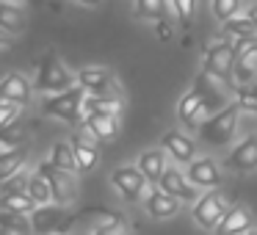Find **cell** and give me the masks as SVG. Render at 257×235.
<instances>
[{"instance_id": "cell-37", "label": "cell", "mask_w": 257, "mask_h": 235, "mask_svg": "<svg viewBox=\"0 0 257 235\" xmlns=\"http://www.w3.org/2000/svg\"><path fill=\"white\" fill-rule=\"evenodd\" d=\"M249 94H254V97H257V83H254V86H251V89H249Z\"/></svg>"}, {"instance_id": "cell-21", "label": "cell", "mask_w": 257, "mask_h": 235, "mask_svg": "<svg viewBox=\"0 0 257 235\" xmlns=\"http://www.w3.org/2000/svg\"><path fill=\"white\" fill-rule=\"evenodd\" d=\"M0 207H3V213H12V216H28V213H34L39 205L31 199L28 191H23V194H3Z\"/></svg>"}, {"instance_id": "cell-1", "label": "cell", "mask_w": 257, "mask_h": 235, "mask_svg": "<svg viewBox=\"0 0 257 235\" xmlns=\"http://www.w3.org/2000/svg\"><path fill=\"white\" fill-rule=\"evenodd\" d=\"M75 83H78V75L69 72L67 64H64L53 50H47L45 56L39 58L36 80H34L36 91H42V94H61V91L75 89Z\"/></svg>"}, {"instance_id": "cell-10", "label": "cell", "mask_w": 257, "mask_h": 235, "mask_svg": "<svg viewBox=\"0 0 257 235\" xmlns=\"http://www.w3.org/2000/svg\"><path fill=\"white\" fill-rule=\"evenodd\" d=\"M161 147L166 150V155L172 158L177 166H183V163L191 166V163L196 161V144L188 133H183V130H169V133H163Z\"/></svg>"}, {"instance_id": "cell-22", "label": "cell", "mask_w": 257, "mask_h": 235, "mask_svg": "<svg viewBox=\"0 0 257 235\" xmlns=\"http://www.w3.org/2000/svg\"><path fill=\"white\" fill-rule=\"evenodd\" d=\"M86 128L102 141H113L119 136V119L113 116H89L86 119Z\"/></svg>"}, {"instance_id": "cell-20", "label": "cell", "mask_w": 257, "mask_h": 235, "mask_svg": "<svg viewBox=\"0 0 257 235\" xmlns=\"http://www.w3.org/2000/svg\"><path fill=\"white\" fill-rule=\"evenodd\" d=\"M50 163L56 169H61V172H78V158H75V147L72 141H58V144H53L50 150Z\"/></svg>"}, {"instance_id": "cell-12", "label": "cell", "mask_w": 257, "mask_h": 235, "mask_svg": "<svg viewBox=\"0 0 257 235\" xmlns=\"http://www.w3.org/2000/svg\"><path fill=\"white\" fill-rule=\"evenodd\" d=\"M188 180L196 185V188H205V191H216L221 185V169L213 158H196L194 163L188 166Z\"/></svg>"}, {"instance_id": "cell-32", "label": "cell", "mask_w": 257, "mask_h": 235, "mask_svg": "<svg viewBox=\"0 0 257 235\" xmlns=\"http://www.w3.org/2000/svg\"><path fill=\"white\" fill-rule=\"evenodd\" d=\"M94 235H127V229H124V221H122V218H116V221L108 224V227H100Z\"/></svg>"}, {"instance_id": "cell-11", "label": "cell", "mask_w": 257, "mask_h": 235, "mask_svg": "<svg viewBox=\"0 0 257 235\" xmlns=\"http://www.w3.org/2000/svg\"><path fill=\"white\" fill-rule=\"evenodd\" d=\"M224 169L229 172H254L257 169V136H246L227 158H224Z\"/></svg>"}, {"instance_id": "cell-30", "label": "cell", "mask_w": 257, "mask_h": 235, "mask_svg": "<svg viewBox=\"0 0 257 235\" xmlns=\"http://www.w3.org/2000/svg\"><path fill=\"white\" fill-rule=\"evenodd\" d=\"M20 111H23V105L9 102V100H0V128H3V130L12 128V125L20 119Z\"/></svg>"}, {"instance_id": "cell-31", "label": "cell", "mask_w": 257, "mask_h": 235, "mask_svg": "<svg viewBox=\"0 0 257 235\" xmlns=\"http://www.w3.org/2000/svg\"><path fill=\"white\" fill-rule=\"evenodd\" d=\"M28 183H31V177L25 172H20L3 183V194H23V191H28Z\"/></svg>"}, {"instance_id": "cell-8", "label": "cell", "mask_w": 257, "mask_h": 235, "mask_svg": "<svg viewBox=\"0 0 257 235\" xmlns=\"http://www.w3.org/2000/svg\"><path fill=\"white\" fill-rule=\"evenodd\" d=\"M111 183L113 188L122 194V199L127 202H139V199H147L144 191H147V177L141 174L139 166H119L116 172L111 174Z\"/></svg>"}, {"instance_id": "cell-23", "label": "cell", "mask_w": 257, "mask_h": 235, "mask_svg": "<svg viewBox=\"0 0 257 235\" xmlns=\"http://www.w3.org/2000/svg\"><path fill=\"white\" fill-rule=\"evenodd\" d=\"M25 158H28V150H25V147H20V150L9 152V155H0V180L6 183L9 177H14V174L23 172Z\"/></svg>"}, {"instance_id": "cell-15", "label": "cell", "mask_w": 257, "mask_h": 235, "mask_svg": "<svg viewBox=\"0 0 257 235\" xmlns=\"http://www.w3.org/2000/svg\"><path fill=\"white\" fill-rule=\"evenodd\" d=\"M180 205H183V202H180L177 196L166 194L163 188H152L150 194H147V199H144L147 213H150L152 218H158V221L177 216V213H180Z\"/></svg>"}, {"instance_id": "cell-28", "label": "cell", "mask_w": 257, "mask_h": 235, "mask_svg": "<svg viewBox=\"0 0 257 235\" xmlns=\"http://www.w3.org/2000/svg\"><path fill=\"white\" fill-rule=\"evenodd\" d=\"M166 0H136V12L144 20H161L166 14Z\"/></svg>"}, {"instance_id": "cell-39", "label": "cell", "mask_w": 257, "mask_h": 235, "mask_svg": "<svg viewBox=\"0 0 257 235\" xmlns=\"http://www.w3.org/2000/svg\"><path fill=\"white\" fill-rule=\"evenodd\" d=\"M3 235H14V232H9V229H6V232H3Z\"/></svg>"}, {"instance_id": "cell-3", "label": "cell", "mask_w": 257, "mask_h": 235, "mask_svg": "<svg viewBox=\"0 0 257 235\" xmlns=\"http://www.w3.org/2000/svg\"><path fill=\"white\" fill-rule=\"evenodd\" d=\"M86 94H89V91H86L83 86H75V89H69V91H61V94L45 97V100H42V113L75 125L80 116H83Z\"/></svg>"}, {"instance_id": "cell-35", "label": "cell", "mask_w": 257, "mask_h": 235, "mask_svg": "<svg viewBox=\"0 0 257 235\" xmlns=\"http://www.w3.org/2000/svg\"><path fill=\"white\" fill-rule=\"evenodd\" d=\"M0 6H14V9H20V6H23V0H0Z\"/></svg>"}, {"instance_id": "cell-25", "label": "cell", "mask_w": 257, "mask_h": 235, "mask_svg": "<svg viewBox=\"0 0 257 235\" xmlns=\"http://www.w3.org/2000/svg\"><path fill=\"white\" fill-rule=\"evenodd\" d=\"M28 194H31V199H34L39 207H45V205H50V202H53V188H50V183H47V180L42 177L39 172H36V174H31Z\"/></svg>"}, {"instance_id": "cell-27", "label": "cell", "mask_w": 257, "mask_h": 235, "mask_svg": "<svg viewBox=\"0 0 257 235\" xmlns=\"http://www.w3.org/2000/svg\"><path fill=\"white\" fill-rule=\"evenodd\" d=\"M210 6H213V14H216L218 23H229L232 17L240 14L243 0H210Z\"/></svg>"}, {"instance_id": "cell-36", "label": "cell", "mask_w": 257, "mask_h": 235, "mask_svg": "<svg viewBox=\"0 0 257 235\" xmlns=\"http://www.w3.org/2000/svg\"><path fill=\"white\" fill-rule=\"evenodd\" d=\"M78 3H83V6H100L102 0H78Z\"/></svg>"}, {"instance_id": "cell-33", "label": "cell", "mask_w": 257, "mask_h": 235, "mask_svg": "<svg viewBox=\"0 0 257 235\" xmlns=\"http://www.w3.org/2000/svg\"><path fill=\"white\" fill-rule=\"evenodd\" d=\"M238 102H240V108H243V111L257 113V97H254V94H249V91H240V94H238Z\"/></svg>"}, {"instance_id": "cell-24", "label": "cell", "mask_w": 257, "mask_h": 235, "mask_svg": "<svg viewBox=\"0 0 257 235\" xmlns=\"http://www.w3.org/2000/svg\"><path fill=\"white\" fill-rule=\"evenodd\" d=\"M0 28L6 31V34H23V31H25V14H23V9L0 6Z\"/></svg>"}, {"instance_id": "cell-34", "label": "cell", "mask_w": 257, "mask_h": 235, "mask_svg": "<svg viewBox=\"0 0 257 235\" xmlns=\"http://www.w3.org/2000/svg\"><path fill=\"white\" fill-rule=\"evenodd\" d=\"M246 14L251 17V23H254V28H257V3H251V6H249V12H246Z\"/></svg>"}, {"instance_id": "cell-4", "label": "cell", "mask_w": 257, "mask_h": 235, "mask_svg": "<svg viewBox=\"0 0 257 235\" xmlns=\"http://www.w3.org/2000/svg\"><path fill=\"white\" fill-rule=\"evenodd\" d=\"M235 64H238V50H235V42H216V45L207 47L205 53V64H202V69H205L207 75H213V78L218 80H229L235 72Z\"/></svg>"}, {"instance_id": "cell-6", "label": "cell", "mask_w": 257, "mask_h": 235, "mask_svg": "<svg viewBox=\"0 0 257 235\" xmlns=\"http://www.w3.org/2000/svg\"><path fill=\"white\" fill-rule=\"evenodd\" d=\"M78 86H83L91 97H122L116 75L105 67H83L78 72Z\"/></svg>"}, {"instance_id": "cell-7", "label": "cell", "mask_w": 257, "mask_h": 235, "mask_svg": "<svg viewBox=\"0 0 257 235\" xmlns=\"http://www.w3.org/2000/svg\"><path fill=\"white\" fill-rule=\"evenodd\" d=\"M36 172H39L42 177L50 183V188H53V202H56V205L67 207V205H72V202L78 199V185H75V177H72L69 172L56 169L50 161H47V163H39V169H36Z\"/></svg>"}, {"instance_id": "cell-13", "label": "cell", "mask_w": 257, "mask_h": 235, "mask_svg": "<svg viewBox=\"0 0 257 235\" xmlns=\"http://www.w3.org/2000/svg\"><path fill=\"white\" fill-rule=\"evenodd\" d=\"M31 216H34L31 218V232L34 235H50V232H56V229H64L67 221H69V218H64V207L61 205H56V207H50V205L36 207Z\"/></svg>"}, {"instance_id": "cell-17", "label": "cell", "mask_w": 257, "mask_h": 235, "mask_svg": "<svg viewBox=\"0 0 257 235\" xmlns=\"http://www.w3.org/2000/svg\"><path fill=\"white\" fill-rule=\"evenodd\" d=\"M31 94H34V86L25 75L20 72H9L0 83V100H9V102H17V105H28Z\"/></svg>"}, {"instance_id": "cell-9", "label": "cell", "mask_w": 257, "mask_h": 235, "mask_svg": "<svg viewBox=\"0 0 257 235\" xmlns=\"http://www.w3.org/2000/svg\"><path fill=\"white\" fill-rule=\"evenodd\" d=\"M158 188H163L166 194L177 196L180 202H191V205H196V202H199V188H196V185L188 180V174L180 172L177 163H174V166H169L166 172H163Z\"/></svg>"}, {"instance_id": "cell-18", "label": "cell", "mask_w": 257, "mask_h": 235, "mask_svg": "<svg viewBox=\"0 0 257 235\" xmlns=\"http://www.w3.org/2000/svg\"><path fill=\"white\" fill-rule=\"evenodd\" d=\"M72 147H75V158H78V172L89 174L97 169V163H100V150H97L94 141H86L83 136H80V130L72 136Z\"/></svg>"}, {"instance_id": "cell-26", "label": "cell", "mask_w": 257, "mask_h": 235, "mask_svg": "<svg viewBox=\"0 0 257 235\" xmlns=\"http://www.w3.org/2000/svg\"><path fill=\"white\" fill-rule=\"evenodd\" d=\"M224 34L235 36V39H246V36H257V28H254L249 14H238L229 23H224Z\"/></svg>"}, {"instance_id": "cell-5", "label": "cell", "mask_w": 257, "mask_h": 235, "mask_svg": "<svg viewBox=\"0 0 257 235\" xmlns=\"http://www.w3.org/2000/svg\"><path fill=\"white\" fill-rule=\"evenodd\" d=\"M227 202H224V196L218 194V191H207V194L199 196V202L194 205V210H191V216H194V221L199 224L202 229H207V232H216L218 224L224 221V216H227Z\"/></svg>"}, {"instance_id": "cell-16", "label": "cell", "mask_w": 257, "mask_h": 235, "mask_svg": "<svg viewBox=\"0 0 257 235\" xmlns=\"http://www.w3.org/2000/svg\"><path fill=\"white\" fill-rule=\"evenodd\" d=\"M136 166L141 169V174L147 177V183L155 188L158 183H161L163 172H166V150L163 147H152V150H144L139 155V161H136Z\"/></svg>"}, {"instance_id": "cell-2", "label": "cell", "mask_w": 257, "mask_h": 235, "mask_svg": "<svg viewBox=\"0 0 257 235\" xmlns=\"http://www.w3.org/2000/svg\"><path fill=\"white\" fill-rule=\"evenodd\" d=\"M238 116H240V102H227L218 113H213L210 119H205L199 128V139L210 147H224L229 144V139L238 130Z\"/></svg>"}, {"instance_id": "cell-14", "label": "cell", "mask_w": 257, "mask_h": 235, "mask_svg": "<svg viewBox=\"0 0 257 235\" xmlns=\"http://www.w3.org/2000/svg\"><path fill=\"white\" fill-rule=\"evenodd\" d=\"M254 229V216L246 205H235L227 210L224 221L218 224L216 235H249Z\"/></svg>"}, {"instance_id": "cell-38", "label": "cell", "mask_w": 257, "mask_h": 235, "mask_svg": "<svg viewBox=\"0 0 257 235\" xmlns=\"http://www.w3.org/2000/svg\"><path fill=\"white\" fill-rule=\"evenodd\" d=\"M249 235H257V229H251V232H249Z\"/></svg>"}, {"instance_id": "cell-29", "label": "cell", "mask_w": 257, "mask_h": 235, "mask_svg": "<svg viewBox=\"0 0 257 235\" xmlns=\"http://www.w3.org/2000/svg\"><path fill=\"white\" fill-rule=\"evenodd\" d=\"M172 9H174V14H177V23L183 25V28H191L196 0H172Z\"/></svg>"}, {"instance_id": "cell-19", "label": "cell", "mask_w": 257, "mask_h": 235, "mask_svg": "<svg viewBox=\"0 0 257 235\" xmlns=\"http://www.w3.org/2000/svg\"><path fill=\"white\" fill-rule=\"evenodd\" d=\"M202 102H205V94H199L196 89L185 91L183 100L177 102V119L185 125V128H196V113H199Z\"/></svg>"}]
</instances>
